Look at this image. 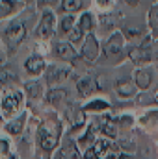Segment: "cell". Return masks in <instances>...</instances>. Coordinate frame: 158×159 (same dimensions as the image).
I'll list each match as a JSON object with an SVG mask.
<instances>
[{
	"label": "cell",
	"instance_id": "6da1fadb",
	"mask_svg": "<svg viewBox=\"0 0 158 159\" xmlns=\"http://www.w3.org/2000/svg\"><path fill=\"white\" fill-rule=\"evenodd\" d=\"M24 35H26V28H24V24L21 20L9 22L6 26V30H4V41H6V44H7L9 50H15L22 43Z\"/></svg>",
	"mask_w": 158,
	"mask_h": 159
},
{
	"label": "cell",
	"instance_id": "7a4b0ae2",
	"mask_svg": "<svg viewBox=\"0 0 158 159\" xmlns=\"http://www.w3.org/2000/svg\"><path fill=\"white\" fill-rule=\"evenodd\" d=\"M54 30H56V17H54L52 11L47 9V11L41 15L39 26H37L36 34H37V37H41V39H50L52 34H54Z\"/></svg>",
	"mask_w": 158,
	"mask_h": 159
},
{
	"label": "cell",
	"instance_id": "3957f363",
	"mask_svg": "<svg viewBox=\"0 0 158 159\" xmlns=\"http://www.w3.org/2000/svg\"><path fill=\"white\" fill-rule=\"evenodd\" d=\"M58 139H60V126L56 128V129H52L50 131V128H47V126H41L39 131H37V141H39L41 148L43 150H52L56 144H58Z\"/></svg>",
	"mask_w": 158,
	"mask_h": 159
},
{
	"label": "cell",
	"instance_id": "277c9868",
	"mask_svg": "<svg viewBox=\"0 0 158 159\" xmlns=\"http://www.w3.org/2000/svg\"><path fill=\"white\" fill-rule=\"evenodd\" d=\"M99 52H101V48H99L97 37H95L93 34H87V35H86V41L82 43V57H84L87 63H95L97 57H99Z\"/></svg>",
	"mask_w": 158,
	"mask_h": 159
},
{
	"label": "cell",
	"instance_id": "5b68a950",
	"mask_svg": "<svg viewBox=\"0 0 158 159\" xmlns=\"http://www.w3.org/2000/svg\"><path fill=\"white\" fill-rule=\"evenodd\" d=\"M123 44H125V35L121 32L112 34L106 39V43H104V54L108 57H117L119 54H121V50H123Z\"/></svg>",
	"mask_w": 158,
	"mask_h": 159
},
{
	"label": "cell",
	"instance_id": "8992f818",
	"mask_svg": "<svg viewBox=\"0 0 158 159\" xmlns=\"http://www.w3.org/2000/svg\"><path fill=\"white\" fill-rule=\"evenodd\" d=\"M128 57L136 63V65H145L151 61V48H149V41L143 43L141 46H132L128 48Z\"/></svg>",
	"mask_w": 158,
	"mask_h": 159
},
{
	"label": "cell",
	"instance_id": "52a82bcc",
	"mask_svg": "<svg viewBox=\"0 0 158 159\" xmlns=\"http://www.w3.org/2000/svg\"><path fill=\"white\" fill-rule=\"evenodd\" d=\"M95 152H97V159H119L117 156V148L116 144H112L106 139H99L95 141Z\"/></svg>",
	"mask_w": 158,
	"mask_h": 159
},
{
	"label": "cell",
	"instance_id": "ba28073f",
	"mask_svg": "<svg viewBox=\"0 0 158 159\" xmlns=\"http://www.w3.org/2000/svg\"><path fill=\"white\" fill-rule=\"evenodd\" d=\"M71 76H73L71 69H60V67H56V65H52V67L47 69V83H50V85L62 83L63 80L71 78Z\"/></svg>",
	"mask_w": 158,
	"mask_h": 159
},
{
	"label": "cell",
	"instance_id": "9c48e42d",
	"mask_svg": "<svg viewBox=\"0 0 158 159\" xmlns=\"http://www.w3.org/2000/svg\"><path fill=\"white\" fill-rule=\"evenodd\" d=\"M21 102H22L21 93H7V94L4 96V100H2V109H4V113H6V115L17 113Z\"/></svg>",
	"mask_w": 158,
	"mask_h": 159
},
{
	"label": "cell",
	"instance_id": "30bf717a",
	"mask_svg": "<svg viewBox=\"0 0 158 159\" xmlns=\"http://www.w3.org/2000/svg\"><path fill=\"white\" fill-rule=\"evenodd\" d=\"M54 54H56L60 59L77 61V52H75V48L71 46V43H56V44H54Z\"/></svg>",
	"mask_w": 158,
	"mask_h": 159
},
{
	"label": "cell",
	"instance_id": "8fae6325",
	"mask_svg": "<svg viewBox=\"0 0 158 159\" xmlns=\"http://www.w3.org/2000/svg\"><path fill=\"white\" fill-rule=\"evenodd\" d=\"M24 67H26V70H28L30 74L37 76V74H41V72L45 70V61H43L41 56H30V57L26 59Z\"/></svg>",
	"mask_w": 158,
	"mask_h": 159
},
{
	"label": "cell",
	"instance_id": "7c38bea8",
	"mask_svg": "<svg viewBox=\"0 0 158 159\" xmlns=\"http://www.w3.org/2000/svg\"><path fill=\"white\" fill-rule=\"evenodd\" d=\"M77 89H78V93L82 94V96H89V94H93V93H95V89H99V85L95 83V80H93V78L86 76V78H80L78 80Z\"/></svg>",
	"mask_w": 158,
	"mask_h": 159
},
{
	"label": "cell",
	"instance_id": "4fadbf2b",
	"mask_svg": "<svg viewBox=\"0 0 158 159\" xmlns=\"http://www.w3.org/2000/svg\"><path fill=\"white\" fill-rule=\"evenodd\" d=\"M21 7H22V4L17 0H0V19H6L11 13H17Z\"/></svg>",
	"mask_w": 158,
	"mask_h": 159
},
{
	"label": "cell",
	"instance_id": "5bb4252c",
	"mask_svg": "<svg viewBox=\"0 0 158 159\" xmlns=\"http://www.w3.org/2000/svg\"><path fill=\"white\" fill-rule=\"evenodd\" d=\"M134 83L140 87V89H149L151 87V81H153V76H151V72L149 70H145V69H138L136 72H134Z\"/></svg>",
	"mask_w": 158,
	"mask_h": 159
},
{
	"label": "cell",
	"instance_id": "9a60e30c",
	"mask_svg": "<svg viewBox=\"0 0 158 159\" xmlns=\"http://www.w3.org/2000/svg\"><path fill=\"white\" fill-rule=\"evenodd\" d=\"M67 117H69L71 124H73L75 128H78V126L84 124V109H80L78 106L71 104V106L67 107Z\"/></svg>",
	"mask_w": 158,
	"mask_h": 159
},
{
	"label": "cell",
	"instance_id": "2e32d148",
	"mask_svg": "<svg viewBox=\"0 0 158 159\" xmlns=\"http://www.w3.org/2000/svg\"><path fill=\"white\" fill-rule=\"evenodd\" d=\"M116 91H117L119 96H130V94H134V80L130 81L128 78H121L117 80V83H116Z\"/></svg>",
	"mask_w": 158,
	"mask_h": 159
},
{
	"label": "cell",
	"instance_id": "e0dca14e",
	"mask_svg": "<svg viewBox=\"0 0 158 159\" xmlns=\"http://www.w3.org/2000/svg\"><path fill=\"white\" fill-rule=\"evenodd\" d=\"M54 159H80V154H78V148L75 143H67Z\"/></svg>",
	"mask_w": 158,
	"mask_h": 159
},
{
	"label": "cell",
	"instance_id": "ac0fdd59",
	"mask_svg": "<svg viewBox=\"0 0 158 159\" xmlns=\"http://www.w3.org/2000/svg\"><path fill=\"white\" fill-rule=\"evenodd\" d=\"M117 20H119L117 13H101V17H99L101 30H112V28H116Z\"/></svg>",
	"mask_w": 158,
	"mask_h": 159
},
{
	"label": "cell",
	"instance_id": "d6986e66",
	"mask_svg": "<svg viewBox=\"0 0 158 159\" xmlns=\"http://www.w3.org/2000/svg\"><path fill=\"white\" fill-rule=\"evenodd\" d=\"M78 30L82 32V35H87V34H91V30L95 28V20H93V15L91 13H84L82 17H80L78 20Z\"/></svg>",
	"mask_w": 158,
	"mask_h": 159
},
{
	"label": "cell",
	"instance_id": "ffe728a7",
	"mask_svg": "<svg viewBox=\"0 0 158 159\" xmlns=\"http://www.w3.org/2000/svg\"><path fill=\"white\" fill-rule=\"evenodd\" d=\"M65 96H67V91H65V89H52V91H48V94H47V102L52 104V106H60Z\"/></svg>",
	"mask_w": 158,
	"mask_h": 159
},
{
	"label": "cell",
	"instance_id": "44dd1931",
	"mask_svg": "<svg viewBox=\"0 0 158 159\" xmlns=\"http://www.w3.org/2000/svg\"><path fill=\"white\" fill-rule=\"evenodd\" d=\"M17 81V72L9 67L0 69V85H7V83H15Z\"/></svg>",
	"mask_w": 158,
	"mask_h": 159
},
{
	"label": "cell",
	"instance_id": "7402d4cb",
	"mask_svg": "<svg viewBox=\"0 0 158 159\" xmlns=\"http://www.w3.org/2000/svg\"><path fill=\"white\" fill-rule=\"evenodd\" d=\"M143 34V26L140 24H130V22H125L123 24V35L126 37H138Z\"/></svg>",
	"mask_w": 158,
	"mask_h": 159
},
{
	"label": "cell",
	"instance_id": "603a6c76",
	"mask_svg": "<svg viewBox=\"0 0 158 159\" xmlns=\"http://www.w3.org/2000/svg\"><path fill=\"white\" fill-rule=\"evenodd\" d=\"M82 0H62V9L65 11V13H69V15H73V13H77L82 9Z\"/></svg>",
	"mask_w": 158,
	"mask_h": 159
},
{
	"label": "cell",
	"instance_id": "cb8c5ba5",
	"mask_svg": "<svg viewBox=\"0 0 158 159\" xmlns=\"http://www.w3.org/2000/svg\"><path fill=\"white\" fill-rule=\"evenodd\" d=\"M24 120H26V115H21L17 120H11V122H7V126H6L7 133H11V135H17V133H21V129H22V126H24Z\"/></svg>",
	"mask_w": 158,
	"mask_h": 159
},
{
	"label": "cell",
	"instance_id": "d4e9b609",
	"mask_svg": "<svg viewBox=\"0 0 158 159\" xmlns=\"http://www.w3.org/2000/svg\"><path fill=\"white\" fill-rule=\"evenodd\" d=\"M24 89H26V93H28L30 98H39L41 93H43V87H41L39 81H26Z\"/></svg>",
	"mask_w": 158,
	"mask_h": 159
},
{
	"label": "cell",
	"instance_id": "484cf974",
	"mask_svg": "<svg viewBox=\"0 0 158 159\" xmlns=\"http://www.w3.org/2000/svg\"><path fill=\"white\" fill-rule=\"evenodd\" d=\"M101 131H104L108 137H116V133H117V129H116V120L104 117L102 122H101Z\"/></svg>",
	"mask_w": 158,
	"mask_h": 159
},
{
	"label": "cell",
	"instance_id": "4316f807",
	"mask_svg": "<svg viewBox=\"0 0 158 159\" xmlns=\"http://www.w3.org/2000/svg\"><path fill=\"white\" fill-rule=\"evenodd\" d=\"M75 26H77V24H75V17H73V15H67V17L62 19L60 30H62V34H67V35H69V34L75 30Z\"/></svg>",
	"mask_w": 158,
	"mask_h": 159
},
{
	"label": "cell",
	"instance_id": "83f0119b",
	"mask_svg": "<svg viewBox=\"0 0 158 159\" xmlns=\"http://www.w3.org/2000/svg\"><path fill=\"white\" fill-rule=\"evenodd\" d=\"M108 107H110L108 102H104V100H93V102H89L84 107V111H106Z\"/></svg>",
	"mask_w": 158,
	"mask_h": 159
},
{
	"label": "cell",
	"instance_id": "f1b7e54d",
	"mask_svg": "<svg viewBox=\"0 0 158 159\" xmlns=\"http://www.w3.org/2000/svg\"><path fill=\"white\" fill-rule=\"evenodd\" d=\"M149 24L153 28H158V6H155L151 11H149Z\"/></svg>",
	"mask_w": 158,
	"mask_h": 159
},
{
	"label": "cell",
	"instance_id": "f546056e",
	"mask_svg": "<svg viewBox=\"0 0 158 159\" xmlns=\"http://www.w3.org/2000/svg\"><path fill=\"white\" fill-rule=\"evenodd\" d=\"M95 4H97L101 9H110V7H114L116 0H95Z\"/></svg>",
	"mask_w": 158,
	"mask_h": 159
},
{
	"label": "cell",
	"instance_id": "4dcf8cb0",
	"mask_svg": "<svg viewBox=\"0 0 158 159\" xmlns=\"http://www.w3.org/2000/svg\"><path fill=\"white\" fill-rule=\"evenodd\" d=\"M93 131H95V128H87V133L80 139V143H82L84 146H86L87 143H91V141H93Z\"/></svg>",
	"mask_w": 158,
	"mask_h": 159
},
{
	"label": "cell",
	"instance_id": "1f68e13d",
	"mask_svg": "<svg viewBox=\"0 0 158 159\" xmlns=\"http://www.w3.org/2000/svg\"><path fill=\"white\" fill-rule=\"evenodd\" d=\"M95 157H97L95 148H87V150H86V154H84V159H95Z\"/></svg>",
	"mask_w": 158,
	"mask_h": 159
},
{
	"label": "cell",
	"instance_id": "d6a6232c",
	"mask_svg": "<svg viewBox=\"0 0 158 159\" xmlns=\"http://www.w3.org/2000/svg\"><path fill=\"white\" fill-rule=\"evenodd\" d=\"M7 150H9V144H7V141H6V139H0V152H2V154H6Z\"/></svg>",
	"mask_w": 158,
	"mask_h": 159
},
{
	"label": "cell",
	"instance_id": "836d02e7",
	"mask_svg": "<svg viewBox=\"0 0 158 159\" xmlns=\"http://www.w3.org/2000/svg\"><path fill=\"white\" fill-rule=\"evenodd\" d=\"M125 2H126V4H128V6H132V7H134V6H138V4H140V0H125Z\"/></svg>",
	"mask_w": 158,
	"mask_h": 159
},
{
	"label": "cell",
	"instance_id": "e575fe53",
	"mask_svg": "<svg viewBox=\"0 0 158 159\" xmlns=\"http://www.w3.org/2000/svg\"><path fill=\"white\" fill-rule=\"evenodd\" d=\"M0 159H17L15 156H6V157H0Z\"/></svg>",
	"mask_w": 158,
	"mask_h": 159
},
{
	"label": "cell",
	"instance_id": "d590c367",
	"mask_svg": "<svg viewBox=\"0 0 158 159\" xmlns=\"http://www.w3.org/2000/svg\"><path fill=\"white\" fill-rule=\"evenodd\" d=\"M119 159H130V156H119Z\"/></svg>",
	"mask_w": 158,
	"mask_h": 159
},
{
	"label": "cell",
	"instance_id": "8d00e7d4",
	"mask_svg": "<svg viewBox=\"0 0 158 159\" xmlns=\"http://www.w3.org/2000/svg\"><path fill=\"white\" fill-rule=\"evenodd\" d=\"M0 59H2V56H0Z\"/></svg>",
	"mask_w": 158,
	"mask_h": 159
},
{
	"label": "cell",
	"instance_id": "74e56055",
	"mask_svg": "<svg viewBox=\"0 0 158 159\" xmlns=\"http://www.w3.org/2000/svg\"><path fill=\"white\" fill-rule=\"evenodd\" d=\"M26 2H30V0H26Z\"/></svg>",
	"mask_w": 158,
	"mask_h": 159
}]
</instances>
